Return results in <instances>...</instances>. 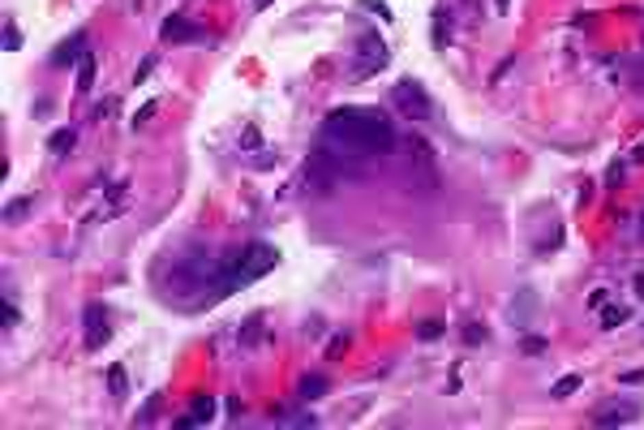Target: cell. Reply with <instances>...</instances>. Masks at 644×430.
Masks as SVG:
<instances>
[{"instance_id":"cell-30","label":"cell","mask_w":644,"mask_h":430,"mask_svg":"<svg viewBox=\"0 0 644 430\" xmlns=\"http://www.w3.org/2000/svg\"><path fill=\"white\" fill-rule=\"evenodd\" d=\"M623 172H627V164H619V159H615V164L606 168V185H623Z\"/></svg>"},{"instance_id":"cell-2","label":"cell","mask_w":644,"mask_h":430,"mask_svg":"<svg viewBox=\"0 0 644 430\" xmlns=\"http://www.w3.org/2000/svg\"><path fill=\"white\" fill-rule=\"evenodd\" d=\"M352 168L357 164L340 159L335 151L314 147L310 155H305V164H301V185L310 189V194H327V189H335V177H340V172H352Z\"/></svg>"},{"instance_id":"cell-12","label":"cell","mask_w":644,"mask_h":430,"mask_svg":"<svg viewBox=\"0 0 644 430\" xmlns=\"http://www.w3.org/2000/svg\"><path fill=\"white\" fill-rule=\"evenodd\" d=\"M159 35L168 43H189V39H198V26H193L185 13H168V18L159 22Z\"/></svg>"},{"instance_id":"cell-32","label":"cell","mask_w":644,"mask_h":430,"mask_svg":"<svg viewBox=\"0 0 644 430\" xmlns=\"http://www.w3.org/2000/svg\"><path fill=\"white\" fill-rule=\"evenodd\" d=\"M18 323V306H13V297H5V327Z\"/></svg>"},{"instance_id":"cell-5","label":"cell","mask_w":644,"mask_h":430,"mask_svg":"<svg viewBox=\"0 0 644 430\" xmlns=\"http://www.w3.org/2000/svg\"><path fill=\"white\" fill-rule=\"evenodd\" d=\"M275 263H280V250H275V246H267V241H249L245 250L236 254V293H240V289H249L253 280H262Z\"/></svg>"},{"instance_id":"cell-34","label":"cell","mask_w":644,"mask_h":430,"mask_svg":"<svg viewBox=\"0 0 644 430\" xmlns=\"http://www.w3.org/2000/svg\"><path fill=\"white\" fill-rule=\"evenodd\" d=\"M365 9H374V13H378V18H382V22H391V13H386V9L378 5V0H365Z\"/></svg>"},{"instance_id":"cell-37","label":"cell","mask_w":644,"mask_h":430,"mask_svg":"<svg viewBox=\"0 0 644 430\" xmlns=\"http://www.w3.org/2000/svg\"><path fill=\"white\" fill-rule=\"evenodd\" d=\"M267 5H271V0H253V9H267Z\"/></svg>"},{"instance_id":"cell-20","label":"cell","mask_w":644,"mask_h":430,"mask_svg":"<svg viewBox=\"0 0 644 430\" xmlns=\"http://www.w3.org/2000/svg\"><path fill=\"white\" fill-rule=\"evenodd\" d=\"M155 112H159V99H151V104H142L138 112H134V121H129V130H134V134H138V130H147V125H151V117H155Z\"/></svg>"},{"instance_id":"cell-33","label":"cell","mask_w":644,"mask_h":430,"mask_svg":"<svg viewBox=\"0 0 644 430\" xmlns=\"http://www.w3.org/2000/svg\"><path fill=\"white\" fill-rule=\"evenodd\" d=\"M623 383H627V387H640V383H644V370H627Z\"/></svg>"},{"instance_id":"cell-8","label":"cell","mask_w":644,"mask_h":430,"mask_svg":"<svg viewBox=\"0 0 644 430\" xmlns=\"http://www.w3.org/2000/svg\"><path fill=\"white\" fill-rule=\"evenodd\" d=\"M86 56H90V39H86V30H77V35H69L52 52V69H77Z\"/></svg>"},{"instance_id":"cell-10","label":"cell","mask_w":644,"mask_h":430,"mask_svg":"<svg viewBox=\"0 0 644 430\" xmlns=\"http://www.w3.org/2000/svg\"><path fill=\"white\" fill-rule=\"evenodd\" d=\"M636 418H640V405L636 401H619V405H606V409L593 413V426H627Z\"/></svg>"},{"instance_id":"cell-7","label":"cell","mask_w":644,"mask_h":430,"mask_svg":"<svg viewBox=\"0 0 644 430\" xmlns=\"http://www.w3.org/2000/svg\"><path fill=\"white\" fill-rule=\"evenodd\" d=\"M82 336H86V348H103L112 340V323H108V306L103 301H90L86 314H82Z\"/></svg>"},{"instance_id":"cell-13","label":"cell","mask_w":644,"mask_h":430,"mask_svg":"<svg viewBox=\"0 0 644 430\" xmlns=\"http://www.w3.org/2000/svg\"><path fill=\"white\" fill-rule=\"evenodd\" d=\"M262 331H267V314H262V310H253L245 323H240L236 344H240V348H258V344H262Z\"/></svg>"},{"instance_id":"cell-29","label":"cell","mask_w":644,"mask_h":430,"mask_svg":"<svg viewBox=\"0 0 644 430\" xmlns=\"http://www.w3.org/2000/svg\"><path fill=\"white\" fill-rule=\"evenodd\" d=\"M26 206H30V194H26V198H13V202H9V211H5V219H9V224H13V219H22Z\"/></svg>"},{"instance_id":"cell-28","label":"cell","mask_w":644,"mask_h":430,"mask_svg":"<svg viewBox=\"0 0 644 430\" xmlns=\"http://www.w3.org/2000/svg\"><path fill=\"white\" fill-rule=\"evenodd\" d=\"M159 401H164V396H159V392H155V396H151V401H147V405H142V413H138V422H142V426H147V422H155V409H159Z\"/></svg>"},{"instance_id":"cell-3","label":"cell","mask_w":644,"mask_h":430,"mask_svg":"<svg viewBox=\"0 0 644 430\" xmlns=\"http://www.w3.org/2000/svg\"><path fill=\"white\" fill-rule=\"evenodd\" d=\"M211 280H215V259L198 250V254H189L181 267H172L168 293H172V297H189L193 289H211Z\"/></svg>"},{"instance_id":"cell-35","label":"cell","mask_w":644,"mask_h":430,"mask_svg":"<svg viewBox=\"0 0 644 430\" xmlns=\"http://www.w3.org/2000/svg\"><path fill=\"white\" fill-rule=\"evenodd\" d=\"M636 293H640V297H644V276H636Z\"/></svg>"},{"instance_id":"cell-6","label":"cell","mask_w":644,"mask_h":430,"mask_svg":"<svg viewBox=\"0 0 644 430\" xmlns=\"http://www.w3.org/2000/svg\"><path fill=\"white\" fill-rule=\"evenodd\" d=\"M386 60H391L386 43H382L378 35H365V39H357V52H352V77L378 73V69H386Z\"/></svg>"},{"instance_id":"cell-1","label":"cell","mask_w":644,"mask_h":430,"mask_svg":"<svg viewBox=\"0 0 644 430\" xmlns=\"http://www.w3.org/2000/svg\"><path fill=\"white\" fill-rule=\"evenodd\" d=\"M314 138H318V147L335 151L348 164H357L365 155H391L399 147L395 125L382 112H365V108H340V112H331L318 125Z\"/></svg>"},{"instance_id":"cell-15","label":"cell","mask_w":644,"mask_h":430,"mask_svg":"<svg viewBox=\"0 0 644 430\" xmlns=\"http://www.w3.org/2000/svg\"><path fill=\"white\" fill-rule=\"evenodd\" d=\"M327 387H331V383H327L322 374H305L301 383H297V396H301V401H322V396H327Z\"/></svg>"},{"instance_id":"cell-4","label":"cell","mask_w":644,"mask_h":430,"mask_svg":"<svg viewBox=\"0 0 644 430\" xmlns=\"http://www.w3.org/2000/svg\"><path fill=\"white\" fill-rule=\"evenodd\" d=\"M386 104H391L404 121H434V99L417 77H399L391 86V95H386Z\"/></svg>"},{"instance_id":"cell-36","label":"cell","mask_w":644,"mask_h":430,"mask_svg":"<svg viewBox=\"0 0 644 430\" xmlns=\"http://www.w3.org/2000/svg\"><path fill=\"white\" fill-rule=\"evenodd\" d=\"M494 5H498V9H503V13H507V5H511V0H494Z\"/></svg>"},{"instance_id":"cell-11","label":"cell","mask_w":644,"mask_h":430,"mask_svg":"<svg viewBox=\"0 0 644 430\" xmlns=\"http://www.w3.org/2000/svg\"><path fill=\"white\" fill-rule=\"evenodd\" d=\"M537 306H541L537 289H520V293L511 297V306H507L511 310V323L515 327H528V323H533V314H537Z\"/></svg>"},{"instance_id":"cell-21","label":"cell","mask_w":644,"mask_h":430,"mask_svg":"<svg viewBox=\"0 0 644 430\" xmlns=\"http://www.w3.org/2000/svg\"><path fill=\"white\" fill-rule=\"evenodd\" d=\"M447 43H451V18L434 13V47H447Z\"/></svg>"},{"instance_id":"cell-22","label":"cell","mask_w":644,"mask_h":430,"mask_svg":"<svg viewBox=\"0 0 644 430\" xmlns=\"http://www.w3.org/2000/svg\"><path fill=\"white\" fill-rule=\"evenodd\" d=\"M125 387H129V383H125V366H112V370H108V392L121 401V396H125Z\"/></svg>"},{"instance_id":"cell-23","label":"cell","mask_w":644,"mask_h":430,"mask_svg":"<svg viewBox=\"0 0 644 430\" xmlns=\"http://www.w3.org/2000/svg\"><path fill=\"white\" fill-rule=\"evenodd\" d=\"M545 348H550V344H545V336H524V340H520V353H524V357H541Z\"/></svg>"},{"instance_id":"cell-17","label":"cell","mask_w":644,"mask_h":430,"mask_svg":"<svg viewBox=\"0 0 644 430\" xmlns=\"http://www.w3.org/2000/svg\"><path fill=\"white\" fill-rule=\"evenodd\" d=\"M95 73H99V65H95V56H86L82 65H77V95H90V86H95Z\"/></svg>"},{"instance_id":"cell-16","label":"cell","mask_w":644,"mask_h":430,"mask_svg":"<svg viewBox=\"0 0 644 430\" xmlns=\"http://www.w3.org/2000/svg\"><path fill=\"white\" fill-rule=\"evenodd\" d=\"M443 336H447L443 318H425V323H417V340H421V344H434V340H443Z\"/></svg>"},{"instance_id":"cell-18","label":"cell","mask_w":644,"mask_h":430,"mask_svg":"<svg viewBox=\"0 0 644 430\" xmlns=\"http://www.w3.org/2000/svg\"><path fill=\"white\" fill-rule=\"evenodd\" d=\"M73 138H77L73 130H56L52 138H47V151H52V155H69L73 151Z\"/></svg>"},{"instance_id":"cell-25","label":"cell","mask_w":644,"mask_h":430,"mask_svg":"<svg viewBox=\"0 0 644 430\" xmlns=\"http://www.w3.org/2000/svg\"><path fill=\"white\" fill-rule=\"evenodd\" d=\"M486 336H490V331L481 327V323H469V327H464V344H469V348H481V344H486Z\"/></svg>"},{"instance_id":"cell-14","label":"cell","mask_w":644,"mask_h":430,"mask_svg":"<svg viewBox=\"0 0 644 430\" xmlns=\"http://www.w3.org/2000/svg\"><path fill=\"white\" fill-rule=\"evenodd\" d=\"M211 418H215V401H211V396H198V401L189 405V413H185V418H176V430H189V426H206Z\"/></svg>"},{"instance_id":"cell-9","label":"cell","mask_w":644,"mask_h":430,"mask_svg":"<svg viewBox=\"0 0 644 430\" xmlns=\"http://www.w3.org/2000/svg\"><path fill=\"white\" fill-rule=\"evenodd\" d=\"M399 147H404V151L412 155V164H417V172H421L425 181H434V177H438V164H434V151H430V142H425V138L404 134V138H399Z\"/></svg>"},{"instance_id":"cell-26","label":"cell","mask_w":644,"mask_h":430,"mask_svg":"<svg viewBox=\"0 0 644 430\" xmlns=\"http://www.w3.org/2000/svg\"><path fill=\"white\" fill-rule=\"evenodd\" d=\"M262 147V134H258V125H245L240 130V151H258Z\"/></svg>"},{"instance_id":"cell-24","label":"cell","mask_w":644,"mask_h":430,"mask_svg":"<svg viewBox=\"0 0 644 430\" xmlns=\"http://www.w3.org/2000/svg\"><path fill=\"white\" fill-rule=\"evenodd\" d=\"M627 323V306H610V310H602V327L610 331V327H623Z\"/></svg>"},{"instance_id":"cell-19","label":"cell","mask_w":644,"mask_h":430,"mask_svg":"<svg viewBox=\"0 0 644 430\" xmlns=\"http://www.w3.org/2000/svg\"><path fill=\"white\" fill-rule=\"evenodd\" d=\"M580 383H584V379H580V374H562L558 383L550 387V396H554V401H567L571 392H580Z\"/></svg>"},{"instance_id":"cell-27","label":"cell","mask_w":644,"mask_h":430,"mask_svg":"<svg viewBox=\"0 0 644 430\" xmlns=\"http://www.w3.org/2000/svg\"><path fill=\"white\" fill-rule=\"evenodd\" d=\"M22 35H18V22H5V52H18Z\"/></svg>"},{"instance_id":"cell-31","label":"cell","mask_w":644,"mask_h":430,"mask_svg":"<svg viewBox=\"0 0 644 430\" xmlns=\"http://www.w3.org/2000/svg\"><path fill=\"white\" fill-rule=\"evenodd\" d=\"M344 348H348V336L340 331V336H331V344H327V357H340Z\"/></svg>"}]
</instances>
